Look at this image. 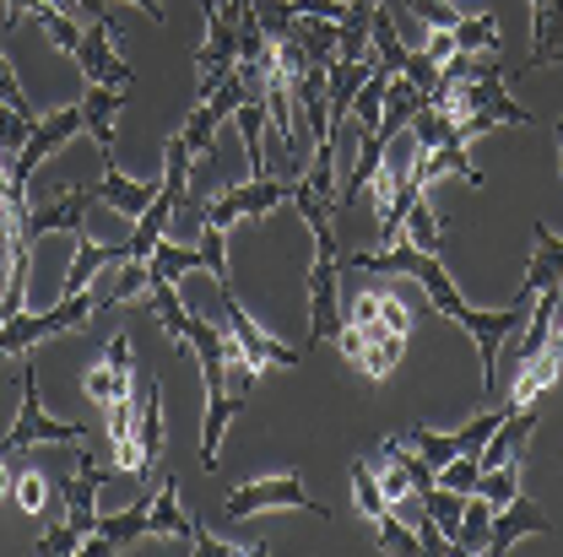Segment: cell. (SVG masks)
<instances>
[{
  "label": "cell",
  "instance_id": "35",
  "mask_svg": "<svg viewBox=\"0 0 563 557\" xmlns=\"http://www.w3.org/2000/svg\"><path fill=\"white\" fill-rule=\"evenodd\" d=\"M401 233H407V244H418L422 255H439V216H433V207H428V196H418L412 201V211H407V222H401Z\"/></svg>",
  "mask_w": 563,
  "mask_h": 557
},
{
  "label": "cell",
  "instance_id": "24",
  "mask_svg": "<svg viewBox=\"0 0 563 557\" xmlns=\"http://www.w3.org/2000/svg\"><path fill=\"white\" fill-rule=\"evenodd\" d=\"M531 238H537V249H531V266H526V292H542V287H563V238L559 233H548L542 222L531 227Z\"/></svg>",
  "mask_w": 563,
  "mask_h": 557
},
{
  "label": "cell",
  "instance_id": "29",
  "mask_svg": "<svg viewBox=\"0 0 563 557\" xmlns=\"http://www.w3.org/2000/svg\"><path fill=\"white\" fill-rule=\"evenodd\" d=\"M266 103L250 92L244 103H239V136H244V152H250V179H261L266 174Z\"/></svg>",
  "mask_w": 563,
  "mask_h": 557
},
{
  "label": "cell",
  "instance_id": "50",
  "mask_svg": "<svg viewBox=\"0 0 563 557\" xmlns=\"http://www.w3.org/2000/svg\"><path fill=\"white\" fill-rule=\"evenodd\" d=\"M0 103H5V109H33V103L22 98V81H16V70L5 60V49H0Z\"/></svg>",
  "mask_w": 563,
  "mask_h": 557
},
{
  "label": "cell",
  "instance_id": "32",
  "mask_svg": "<svg viewBox=\"0 0 563 557\" xmlns=\"http://www.w3.org/2000/svg\"><path fill=\"white\" fill-rule=\"evenodd\" d=\"M401 444H407V449H418V455L428 460V466H433V471H439V466H450V460L461 455L455 433H433L428 422H412V427L401 433Z\"/></svg>",
  "mask_w": 563,
  "mask_h": 557
},
{
  "label": "cell",
  "instance_id": "28",
  "mask_svg": "<svg viewBox=\"0 0 563 557\" xmlns=\"http://www.w3.org/2000/svg\"><path fill=\"white\" fill-rule=\"evenodd\" d=\"M152 536H174V542H185V547H196V525L185 520V509H179V477H168L157 498H152Z\"/></svg>",
  "mask_w": 563,
  "mask_h": 557
},
{
  "label": "cell",
  "instance_id": "52",
  "mask_svg": "<svg viewBox=\"0 0 563 557\" xmlns=\"http://www.w3.org/2000/svg\"><path fill=\"white\" fill-rule=\"evenodd\" d=\"M428 33H433V38H428V49H422V55H428L433 66H444V60L455 55V27H428Z\"/></svg>",
  "mask_w": 563,
  "mask_h": 557
},
{
  "label": "cell",
  "instance_id": "17",
  "mask_svg": "<svg viewBox=\"0 0 563 557\" xmlns=\"http://www.w3.org/2000/svg\"><path fill=\"white\" fill-rule=\"evenodd\" d=\"M548 531V514L526 498V492H515L498 514H493V525H488V557H504L520 536H542Z\"/></svg>",
  "mask_w": 563,
  "mask_h": 557
},
{
  "label": "cell",
  "instance_id": "45",
  "mask_svg": "<svg viewBox=\"0 0 563 557\" xmlns=\"http://www.w3.org/2000/svg\"><path fill=\"white\" fill-rule=\"evenodd\" d=\"M504 417H509V406H504V412H477V417H472L466 427H461V433H455L461 455H483V444L493 438V427H498Z\"/></svg>",
  "mask_w": 563,
  "mask_h": 557
},
{
  "label": "cell",
  "instance_id": "1",
  "mask_svg": "<svg viewBox=\"0 0 563 557\" xmlns=\"http://www.w3.org/2000/svg\"><path fill=\"white\" fill-rule=\"evenodd\" d=\"M336 342H342V352L352 357V368H363L368 379H385V374L401 363V352H407V336L390 331L385 314H379V292H363V298L352 303V314L342 320Z\"/></svg>",
  "mask_w": 563,
  "mask_h": 557
},
{
  "label": "cell",
  "instance_id": "23",
  "mask_svg": "<svg viewBox=\"0 0 563 557\" xmlns=\"http://www.w3.org/2000/svg\"><path fill=\"white\" fill-rule=\"evenodd\" d=\"M563 60V0H531V66Z\"/></svg>",
  "mask_w": 563,
  "mask_h": 557
},
{
  "label": "cell",
  "instance_id": "20",
  "mask_svg": "<svg viewBox=\"0 0 563 557\" xmlns=\"http://www.w3.org/2000/svg\"><path fill=\"white\" fill-rule=\"evenodd\" d=\"M120 109H125V87H92L87 81V92H81V125H87V136L98 141L103 157H114V120H120Z\"/></svg>",
  "mask_w": 563,
  "mask_h": 557
},
{
  "label": "cell",
  "instance_id": "27",
  "mask_svg": "<svg viewBox=\"0 0 563 557\" xmlns=\"http://www.w3.org/2000/svg\"><path fill=\"white\" fill-rule=\"evenodd\" d=\"M174 211H179L174 207V196H168V190H157V196H152V207L136 216V233H131V244H125V260H146V255H152V244H157V238H168Z\"/></svg>",
  "mask_w": 563,
  "mask_h": 557
},
{
  "label": "cell",
  "instance_id": "6",
  "mask_svg": "<svg viewBox=\"0 0 563 557\" xmlns=\"http://www.w3.org/2000/svg\"><path fill=\"white\" fill-rule=\"evenodd\" d=\"M272 509H303L314 520H331L320 498H309L298 477H261V482H244V488L228 492V520H255V514H272Z\"/></svg>",
  "mask_w": 563,
  "mask_h": 557
},
{
  "label": "cell",
  "instance_id": "42",
  "mask_svg": "<svg viewBox=\"0 0 563 557\" xmlns=\"http://www.w3.org/2000/svg\"><path fill=\"white\" fill-rule=\"evenodd\" d=\"M352 498H357V514H363V520H374V514L390 509V498L379 492V477H374L368 466H352Z\"/></svg>",
  "mask_w": 563,
  "mask_h": 557
},
{
  "label": "cell",
  "instance_id": "37",
  "mask_svg": "<svg viewBox=\"0 0 563 557\" xmlns=\"http://www.w3.org/2000/svg\"><path fill=\"white\" fill-rule=\"evenodd\" d=\"M196 249H201V266L211 271V281H217V287H228V227L201 222V238H196Z\"/></svg>",
  "mask_w": 563,
  "mask_h": 557
},
{
  "label": "cell",
  "instance_id": "49",
  "mask_svg": "<svg viewBox=\"0 0 563 557\" xmlns=\"http://www.w3.org/2000/svg\"><path fill=\"white\" fill-rule=\"evenodd\" d=\"M292 16H325V22H342L347 16V0H287Z\"/></svg>",
  "mask_w": 563,
  "mask_h": 557
},
{
  "label": "cell",
  "instance_id": "34",
  "mask_svg": "<svg viewBox=\"0 0 563 557\" xmlns=\"http://www.w3.org/2000/svg\"><path fill=\"white\" fill-rule=\"evenodd\" d=\"M33 16L44 22V33H49V44H55V49L76 55V44H81V33H87V27H76V16H70V11L49 5V0H38V5H33Z\"/></svg>",
  "mask_w": 563,
  "mask_h": 557
},
{
  "label": "cell",
  "instance_id": "21",
  "mask_svg": "<svg viewBox=\"0 0 563 557\" xmlns=\"http://www.w3.org/2000/svg\"><path fill=\"white\" fill-rule=\"evenodd\" d=\"M109 260H125V244H98L87 238V227L70 238V266H66V292H81L92 287L98 271H109Z\"/></svg>",
  "mask_w": 563,
  "mask_h": 557
},
{
  "label": "cell",
  "instance_id": "56",
  "mask_svg": "<svg viewBox=\"0 0 563 557\" xmlns=\"http://www.w3.org/2000/svg\"><path fill=\"white\" fill-rule=\"evenodd\" d=\"M131 5H141V11L152 16V22H163V0H131Z\"/></svg>",
  "mask_w": 563,
  "mask_h": 557
},
{
  "label": "cell",
  "instance_id": "10",
  "mask_svg": "<svg viewBox=\"0 0 563 557\" xmlns=\"http://www.w3.org/2000/svg\"><path fill=\"white\" fill-rule=\"evenodd\" d=\"M282 196H292V185H282V179H272V174H261V179H250V185H233V190L211 196L207 222L233 227V222H250V216H272V211L282 207Z\"/></svg>",
  "mask_w": 563,
  "mask_h": 557
},
{
  "label": "cell",
  "instance_id": "16",
  "mask_svg": "<svg viewBox=\"0 0 563 557\" xmlns=\"http://www.w3.org/2000/svg\"><path fill=\"white\" fill-rule=\"evenodd\" d=\"M98 488H103V466L98 460H76V471H70L66 482H60V498H66V520L70 531L87 542L92 536V525H98Z\"/></svg>",
  "mask_w": 563,
  "mask_h": 557
},
{
  "label": "cell",
  "instance_id": "2",
  "mask_svg": "<svg viewBox=\"0 0 563 557\" xmlns=\"http://www.w3.org/2000/svg\"><path fill=\"white\" fill-rule=\"evenodd\" d=\"M98 314V292L81 287V292H60V303L49 314H27L16 309L11 320H0V357H27L38 342L60 336V331H87V320Z\"/></svg>",
  "mask_w": 563,
  "mask_h": 557
},
{
  "label": "cell",
  "instance_id": "25",
  "mask_svg": "<svg viewBox=\"0 0 563 557\" xmlns=\"http://www.w3.org/2000/svg\"><path fill=\"white\" fill-rule=\"evenodd\" d=\"M146 303H152V320L168 331V342H174V347H185V342H190V320H196V314L185 309L179 287H174V281H152V287H146Z\"/></svg>",
  "mask_w": 563,
  "mask_h": 557
},
{
  "label": "cell",
  "instance_id": "41",
  "mask_svg": "<svg viewBox=\"0 0 563 557\" xmlns=\"http://www.w3.org/2000/svg\"><path fill=\"white\" fill-rule=\"evenodd\" d=\"M477 492L493 503V514L520 492V460H504V466H493V471H483V482H477Z\"/></svg>",
  "mask_w": 563,
  "mask_h": 557
},
{
  "label": "cell",
  "instance_id": "46",
  "mask_svg": "<svg viewBox=\"0 0 563 557\" xmlns=\"http://www.w3.org/2000/svg\"><path fill=\"white\" fill-rule=\"evenodd\" d=\"M11 503H16L22 514H44V509H49V482H44L38 471H16V492H11Z\"/></svg>",
  "mask_w": 563,
  "mask_h": 557
},
{
  "label": "cell",
  "instance_id": "12",
  "mask_svg": "<svg viewBox=\"0 0 563 557\" xmlns=\"http://www.w3.org/2000/svg\"><path fill=\"white\" fill-rule=\"evenodd\" d=\"M70 60L81 66V76L92 87H131V66L114 49V22H87V33H81V44H76Z\"/></svg>",
  "mask_w": 563,
  "mask_h": 557
},
{
  "label": "cell",
  "instance_id": "22",
  "mask_svg": "<svg viewBox=\"0 0 563 557\" xmlns=\"http://www.w3.org/2000/svg\"><path fill=\"white\" fill-rule=\"evenodd\" d=\"M136 449L146 471L163 460V385L157 379H146L136 390Z\"/></svg>",
  "mask_w": 563,
  "mask_h": 557
},
{
  "label": "cell",
  "instance_id": "9",
  "mask_svg": "<svg viewBox=\"0 0 563 557\" xmlns=\"http://www.w3.org/2000/svg\"><path fill=\"white\" fill-rule=\"evenodd\" d=\"M244 98H250V81L233 70V76H228V81L211 92L207 103H196V109H190V120H185V131H179V136H185V146H190V157H207L211 146H217V131H222V125L239 114V103H244Z\"/></svg>",
  "mask_w": 563,
  "mask_h": 557
},
{
  "label": "cell",
  "instance_id": "48",
  "mask_svg": "<svg viewBox=\"0 0 563 557\" xmlns=\"http://www.w3.org/2000/svg\"><path fill=\"white\" fill-rule=\"evenodd\" d=\"M38 553H44V557H60V553H81V536H76V531H70V520H66V525H49V531H44V542H38Z\"/></svg>",
  "mask_w": 563,
  "mask_h": 557
},
{
  "label": "cell",
  "instance_id": "8",
  "mask_svg": "<svg viewBox=\"0 0 563 557\" xmlns=\"http://www.w3.org/2000/svg\"><path fill=\"white\" fill-rule=\"evenodd\" d=\"M76 131H87V125H81V103H76V109H55V114H44V120L33 125V136L22 141V152L5 163V179H11V185H27V179L38 174V163H44V157L66 152V141L76 136Z\"/></svg>",
  "mask_w": 563,
  "mask_h": 557
},
{
  "label": "cell",
  "instance_id": "13",
  "mask_svg": "<svg viewBox=\"0 0 563 557\" xmlns=\"http://www.w3.org/2000/svg\"><path fill=\"white\" fill-rule=\"evenodd\" d=\"M152 536V492H141L131 509H114V514H98L92 525V542H81V553H125Z\"/></svg>",
  "mask_w": 563,
  "mask_h": 557
},
{
  "label": "cell",
  "instance_id": "44",
  "mask_svg": "<svg viewBox=\"0 0 563 557\" xmlns=\"http://www.w3.org/2000/svg\"><path fill=\"white\" fill-rule=\"evenodd\" d=\"M407 16L422 27H461V5L455 0H407Z\"/></svg>",
  "mask_w": 563,
  "mask_h": 557
},
{
  "label": "cell",
  "instance_id": "55",
  "mask_svg": "<svg viewBox=\"0 0 563 557\" xmlns=\"http://www.w3.org/2000/svg\"><path fill=\"white\" fill-rule=\"evenodd\" d=\"M16 492V466H11V455H0V498H11Z\"/></svg>",
  "mask_w": 563,
  "mask_h": 557
},
{
  "label": "cell",
  "instance_id": "18",
  "mask_svg": "<svg viewBox=\"0 0 563 557\" xmlns=\"http://www.w3.org/2000/svg\"><path fill=\"white\" fill-rule=\"evenodd\" d=\"M92 190H98V201H109V211H120V216H131V222H136L141 211L152 207V196L163 190V174H152V179H125V174H120V163H114V157H103V179H98Z\"/></svg>",
  "mask_w": 563,
  "mask_h": 557
},
{
  "label": "cell",
  "instance_id": "39",
  "mask_svg": "<svg viewBox=\"0 0 563 557\" xmlns=\"http://www.w3.org/2000/svg\"><path fill=\"white\" fill-rule=\"evenodd\" d=\"M33 125H38L33 109H5V103H0V157H5V163L22 152V141L33 136Z\"/></svg>",
  "mask_w": 563,
  "mask_h": 557
},
{
  "label": "cell",
  "instance_id": "43",
  "mask_svg": "<svg viewBox=\"0 0 563 557\" xmlns=\"http://www.w3.org/2000/svg\"><path fill=\"white\" fill-rule=\"evenodd\" d=\"M477 482H483V460H477V455H455L450 466H439V488L477 492Z\"/></svg>",
  "mask_w": 563,
  "mask_h": 557
},
{
  "label": "cell",
  "instance_id": "58",
  "mask_svg": "<svg viewBox=\"0 0 563 557\" xmlns=\"http://www.w3.org/2000/svg\"><path fill=\"white\" fill-rule=\"evenodd\" d=\"M0 168H5V157H0Z\"/></svg>",
  "mask_w": 563,
  "mask_h": 557
},
{
  "label": "cell",
  "instance_id": "40",
  "mask_svg": "<svg viewBox=\"0 0 563 557\" xmlns=\"http://www.w3.org/2000/svg\"><path fill=\"white\" fill-rule=\"evenodd\" d=\"M146 287H152V266H146V260H125L120 281L98 298V309H109V303H131V298H146Z\"/></svg>",
  "mask_w": 563,
  "mask_h": 557
},
{
  "label": "cell",
  "instance_id": "5",
  "mask_svg": "<svg viewBox=\"0 0 563 557\" xmlns=\"http://www.w3.org/2000/svg\"><path fill=\"white\" fill-rule=\"evenodd\" d=\"M201 11H207V44L196 49V66H201V81H196V103H207L211 92L239 70V27H233V16H228V5H217V0H196Z\"/></svg>",
  "mask_w": 563,
  "mask_h": 557
},
{
  "label": "cell",
  "instance_id": "38",
  "mask_svg": "<svg viewBox=\"0 0 563 557\" xmlns=\"http://www.w3.org/2000/svg\"><path fill=\"white\" fill-rule=\"evenodd\" d=\"M450 125H455V120H450V114H444V109L428 98L418 114H412V146H418V152H433L439 141L450 136Z\"/></svg>",
  "mask_w": 563,
  "mask_h": 557
},
{
  "label": "cell",
  "instance_id": "30",
  "mask_svg": "<svg viewBox=\"0 0 563 557\" xmlns=\"http://www.w3.org/2000/svg\"><path fill=\"white\" fill-rule=\"evenodd\" d=\"M146 266H152V281H179L185 271H201V249H196V244L157 238L152 255H146Z\"/></svg>",
  "mask_w": 563,
  "mask_h": 557
},
{
  "label": "cell",
  "instance_id": "11",
  "mask_svg": "<svg viewBox=\"0 0 563 557\" xmlns=\"http://www.w3.org/2000/svg\"><path fill=\"white\" fill-rule=\"evenodd\" d=\"M201 385H207V417H201V466L217 471V449H222V433L233 427L244 396L228 390V363L222 368H201Z\"/></svg>",
  "mask_w": 563,
  "mask_h": 557
},
{
  "label": "cell",
  "instance_id": "3",
  "mask_svg": "<svg viewBox=\"0 0 563 557\" xmlns=\"http://www.w3.org/2000/svg\"><path fill=\"white\" fill-rule=\"evenodd\" d=\"M336 152H331V141H320L314 146V163H309V174L292 185V207L298 216L309 222V233H314V255H336Z\"/></svg>",
  "mask_w": 563,
  "mask_h": 557
},
{
  "label": "cell",
  "instance_id": "15",
  "mask_svg": "<svg viewBox=\"0 0 563 557\" xmlns=\"http://www.w3.org/2000/svg\"><path fill=\"white\" fill-rule=\"evenodd\" d=\"M131 385H136V368H131V336H114V342H109V357L87 374V401H98V406H120V401H131Z\"/></svg>",
  "mask_w": 563,
  "mask_h": 557
},
{
  "label": "cell",
  "instance_id": "26",
  "mask_svg": "<svg viewBox=\"0 0 563 557\" xmlns=\"http://www.w3.org/2000/svg\"><path fill=\"white\" fill-rule=\"evenodd\" d=\"M368 44H374V55L385 60L390 76H407V70H412V49H407V38H401V22H396L385 5L368 16Z\"/></svg>",
  "mask_w": 563,
  "mask_h": 557
},
{
  "label": "cell",
  "instance_id": "14",
  "mask_svg": "<svg viewBox=\"0 0 563 557\" xmlns=\"http://www.w3.org/2000/svg\"><path fill=\"white\" fill-rule=\"evenodd\" d=\"M342 331V309H336V255H314L309 266V347H320L325 336Z\"/></svg>",
  "mask_w": 563,
  "mask_h": 557
},
{
  "label": "cell",
  "instance_id": "19",
  "mask_svg": "<svg viewBox=\"0 0 563 557\" xmlns=\"http://www.w3.org/2000/svg\"><path fill=\"white\" fill-rule=\"evenodd\" d=\"M92 201H98L92 185H81V190H55L44 207H27V233H33V238H44V233H55V227L81 233V216H87Z\"/></svg>",
  "mask_w": 563,
  "mask_h": 557
},
{
  "label": "cell",
  "instance_id": "33",
  "mask_svg": "<svg viewBox=\"0 0 563 557\" xmlns=\"http://www.w3.org/2000/svg\"><path fill=\"white\" fill-rule=\"evenodd\" d=\"M488 525H493V503L483 492H472V498H466V514H461L455 553H488Z\"/></svg>",
  "mask_w": 563,
  "mask_h": 557
},
{
  "label": "cell",
  "instance_id": "57",
  "mask_svg": "<svg viewBox=\"0 0 563 557\" xmlns=\"http://www.w3.org/2000/svg\"><path fill=\"white\" fill-rule=\"evenodd\" d=\"M553 131H559V163H563V120H559V125H553Z\"/></svg>",
  "mask_w": 563,
  "mask_h": 557
},
{
  "label": "cell",
  "instance_id": "51",
  "mask_svg": "<svg viewBox=\"0 0 563 557\" xmlns=\"http://www.w3.org/2000/svg\"><path fill=\"white\" fill-rule=\"evenodd\" d=\"M379 314H385V325H390V331H401V336H412V314H407V303H401V298H390V292H379Z\"/></svg>",
  "mask_w": 563,
  "mask_h": 557
},
{
  "label": "cell",
  "instance_id": "36",
  "mask_svg": "<svg viewBox=\"0 0 563 557\" xmlns=\"http://www.w3.org/2000/svg\"><path fill=\"white\" fill-rule=\"evenodd\" d=\"M504 44V33H498V16H461V27H455V49H466V55H488Z\"/></svg>",
  "mask_w": 563,
  "mask_h": 557
},
{
  "label": "cell",
  "instance_id": "31",
  "mask_svg": "<svg viewBox=\"0 0 563 557\" xmlns=\"http://www.w3.org/2000/svg\"><path fill=\"white\" fill-rule=\"evenodd\" d=\"M368 525H374V536H379V553H390V557H418L422 553V547H418V531L401 520V509H396V503H390L385 514H374Z\"/></svg>",
  "mask_w": 563,
  "mask_h": 557
},
{
  "label": "cell",
  "instance_id": "53",
  "mask_svg": "<svg viewBox=\"0 0 563 557\" xmlns=\"http://www.w3.org/2000/svg\"><path fill=\"white\" fill-rule=\"evenodd\" d=\"M374 11H379V0H347V16L342 22H368Z\"/></svg>",
  "mask_w": 563,
  "mask_h": 557
},
{
  "label": "cell",
  "instance_id": "47",
  "mask_svg": "<svg viewBox=\"0 0 563 557\" xmlns=\"http://www.w3.org/2000/svg\"><path fill=\"white\" fill-rule=\"evenodd\" d=\"M374 477H379V492H385L390 503H401V498L412 492V482H407V466H401L396 455H385V449H379V471H374Z\"/></svg>",
  "mask_w": 563,
  "mask_h": 557
},
{
  "label": "cell",
  "instance_id": "7",
  "mask_svg": "<svg viewBox=\"0 0 563 557\" xmlns=\"http://www.w3.org/2000/svg\"><path fill=\"white\" fill-rule=\"evenodd\" d=\"M222 292V331L239 342V352L255 363V368H298L303 363V347H287L277 336H266L244 309H239V298H233V287H217Z\"/></svg>",
  "mask_w": 563,
  "mask_h": 557
},
{
  "label": "cell",
  "instance_id": "4",
  "mask_svg": "<svg viewBox=\"0 0 563 557\" xmlns=\"http://www.w3.org/2000/svg\"><path fill=\"white\" fill-rule=\"evenodd\" d=\"M33 444H81V427L44 412V401H38V374L22 363V412L11 422V433L0 438V455H27Z\"/></svg>",
  "mask_w": 563,
  "mask_h": 557
},
{
  "label": "cell",
  "instance_id": "54",
  "mask_svg": "<svg viewBox=\"0 0 563 557\" xmlns=\"http://www.w3.org/2000/svg\"><path fill=\"white\" fill-rule=\"evenodd\" d=\"M76 5H81L87 22H114V16H109V0H76Z\"/></svg>",
  "mask_w": 563,
  "mask_h": 557
}]
</instances>
